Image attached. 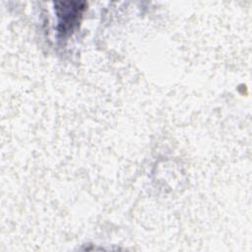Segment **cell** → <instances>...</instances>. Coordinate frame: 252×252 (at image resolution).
<instances>
[{
	"instance_id": "cell-1",
	"label": "cell",
	"mask_w": 252,
	"mask_h": 252,
	"mask_svg": "<svg viewBox=\"0 0 252 252\" xmlns=\"http://www.w3.org/2000/svg\"><path fill=\"white\" fill-rule=\"evenodd\" d=\"M84 3L59 2L56 3V11L59 19L58 32L64 36L73 31L84 11Z\"/></svg>"
}]
</instances>
